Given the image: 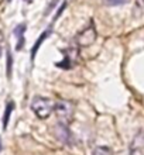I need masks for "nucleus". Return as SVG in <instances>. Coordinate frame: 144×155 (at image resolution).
<instances>
[{
    "mask_svg": "<svg viewBox=\"0 0 144 155\" xmlns=\"http://www.w3.org/2000/svg\"><path fill=\"white\" fill-rule=\"evenodd\" d=\"M31 110L35 113V116L40 118H47L54 110V104L49 99H45V97H37L33 99L31 102Z\"/></svg>",
    "mask_w": 144,
    "mask_h": 155,
    "instance_id": "2",
    "label": "nucleus"
},
{
    "mask_svg": "<svg viewBox=\"0 0 144 155\" xmlns=\"http://www.w3.org/2000/svg\"><path fill=\"white\" fill-rule=\"evenodd\" d=\"M93 155H115V154L109 147H98L95 148Z\"/></svg>",
    "mask_w": 144,
    "mask_h": 155,
    "instance_id": "7",
    "label": "nucleus"
},
{
    "mask_svg": "<svg viewBox=\"0 0 144 155\" xmlns=\"http://www.w3.org/2000/svg\"><path fill=\"white\" fill-rule=\"evenodd\" d=\"M12 64H13L12 54H10V51H7V76L8 78L12 76Z\"/></svg>",
    "mask_w": 144,
    "mask_h": 155,
    "instance_id": "10",
    "label": "nucleus"
},
{
    "mask_svg": "<svg viewBox=\"0 0 144 155\" xmlns=\"http://www.w3.org/2000/svg\"><path fill=\"white\" fill-rule=\"evenodd\" d=\"M107 6H119V4H123L126 3L127 0H103Z\"/></svg>",
    "mask_w": 144,
    "mask_h": 155,
    "instance_id": "11",
    "label": "nucleus"
},
{
    "mask_svg": "<svg viewBox=\"0 0 144 155\" xmlns=\"http://www.w3.org/2000/svg\"><path fill=\"white\" fill-rule=\"evenodd\" d=\"M130 155H144V131H140L133 138L130 145Z\"/></svg>",
    "mask_w": 144,
    "mask_h": 155,
    "instance_id": "5",
    "label": "nucleus"
},
{
    "mask_svg": "<svg viewBox=\"0 0 144 155\" xmlns=\"http://www.w3.org/2000/svg\"><path fill=\"white\" fill-rule=\"evenodd\" d=\"M55 137H57L61 143L68 144V145H71V144L74 143V137L71 134L68 126H66V124H62V123H59V124L55 127Z\"/></svg>",
    "mask_w": 144,
    "mask_h": 155,
    "instance_id": "4",
    "label": "nucleus"
},
{
    "mask_svg": "<svg viewBox=\"0 0 144 155\" xmlns=\"http://www.w3.org/2000/svg\"><path fill=\"white\" fill-rule=\"evenodd\" d=\"M13 107H14V104H13V103H8V104H7V107H6V113H4V118H3V127H4V128L7 127L8 117H10V113H12Z\"/></svg>",
    "mask_w": 144,
    "mask_h": 155,
    "instance_id": "8",
    "label": "nucleus"
},
{
    "mask_svg": "<svg viewBox=\"0 0 144 155\" xmlns=\"http://www.w3.org/2000/svg\"><path fill=\"white\" fill-rule=\"evenodd\" d=\"M25 2H30V0H25Z\"/></svg>",
    "mask_w": 144,
    "mask_h": 155,
    "instance_id": "16",
    "label": "nucleus"
},
{
    "mask_svg": "<svg viewBox=\"0 0 144 155\" xmlns=\"http://www.w3.org/2000/svg\"><path fill=\"white\" fill-rule=\"evenodd\" d=\"M0 55H2V48H0Z\"/></svg>",
    "mask_w": 144,
    "mask_h": 155,
    "instance_id": "15",
    "label": "nucleus"
},
{
    "mask_svg": "<svg viewBox=\"0 0 144 155\" xmlns=\"http://www.w3.org/2000/svg\"><path fill=\"white\" fill-rule=\"evenodd\" d=\"M24 31H25V24H18L16 28H14V35L20 40V38H23V33H24Z\"/></svg>",
    "mask_w": 144,
    "mask_h": 155,
    "instance_id": "9",
    "label": "nucleus"
},
{
    "mask_svg": "<svg viewBox=\"0 0 144 155\" xmlns=\"http://www.w3.org/2000/svg\"><path fill=\"white\" fill-rule=\"evenodd\" d=\"M3 40H4V38H3V34H2V31H0V42H2Z\"/></svg>",
    "mask_w": 144,
    "mask_h": 155,
    "instance_id": "13",
    "label": "nucleus"
},
{
    "mask_svg": "<svg viewBox=\"0 0 144 155\" xmlns=\"http://www.w3.org/2000/svg\"><path fill=\"white\" fill-rule=\"evenodd\" d=\"M0 151H2V141H0Z\"/></svg>",
    "mask_w": 144,
    "mask_h": 155,
    "instance_id": "14",
    "label": "nucleus"
},
{
    "mask_svg": "<svg viewBox=\"0 0 144 155\" xmlns=\"http://www.w3.org/2000/svg\"><path fill=\"white\" fill-rule=\"evenodd\" d=\"M143 2H144V0H143Z\"/></svg>",
    "mask_w": 144,
    "mask_h": 155,
    "instance_id": "17",
    "label": "nucleus"
},
{
    "mask_svg": "<svg viewBox=\"0 0 144 155\" xmlns=\"http://www.w3.org/2000/svg\"><path fill=\"white\" fill-rule=\"evenodd\" d=\"M23 45H24V38H20V40H18V44H17V49H21Z\"/></svg>",
    "mask_w": 144,
    "mask_h": 155,
    "instance_id": "12",
    "label": "nucleus"
},
{
    "mask_svg": "<svg viewBox=\"0 0 144 155\" xmlns=\"http://www.w3.org/2000/svg\"><path fill=\"white\" fill-rule=\"evenodd\" d=\"M49 34H51V31L49 30H47V31H44V33L40 35V38L37 40V42H35V45L33 47V49H31V59H34V57H35V54H37V51H38V48L41 47V44H42V41L45 40L47 37H49Z\"/></svg>",
    "mask_w": 144,
    "mask_h": 155,
    "instance_id": "6",
    "label": "nucleus"
},
{
    "mask_svg": "<svg viewBox=\"0 0 144 155\" xmlns=\"http://www.w3.org/2000/svg\"><path fill=\"white\" fill-rule=\"evenodd\" d=\"M54 111L57 114V118L59 120V123L62 124H69L74 120V113H75V107L74 104L68 100H59L55 103L54 106Z\"/></svg>",
    "mask_w": 144,
    "mask_h": 155,
    "instance_id": "1",
    "label": "nucleus"
},
{
    "mask_svg": "<svg viewBox=\"0 0 144 155\" xmlns=\"http://www.w3.org/2000/svg\"><path fill=\"white\" fill-rule=\"evenodd\" d=\"M95 40H96V30H95V27H93V24L86 27V28L76 37V42H78L79 47H88V45L93 44Z\"/></svg>",
    "mask_w": 144,
    "mask_h": 155,
    "instance_id": "3",
    "label": "nucleus"
}]
</instances>
